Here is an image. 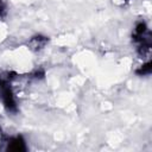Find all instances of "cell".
<instances>
[{
	"label": "cell",
	"instance_id": "obj_1",
	"mask_svg": "<svg viewBox=\"0 0 152 152\" xmlns=\"http://www.w3.org/2000/svg\"><path fill=\"white\" fill-rule=\"evenodd\" d=\"M2 11H4V7H2V5L0 4V15H1V12H2Z\"/></svg>",
	"mask_w": 152,
	"mask_h": 152
}]
</instances>
